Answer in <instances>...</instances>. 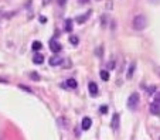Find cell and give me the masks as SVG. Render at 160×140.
I'll use <instances>...</instances> for the list:
<instances>
[{
    "label": "cell",
    "instance_id": "1",
    "mask_svg": "<svg viewBox=\"0 0 160 140\" xmlns=\"http://www.w3.org/2000/svg\"><path fill=\"white\" fill-rule=\"evenodd\" d=\"M132 26H133V28H135V30H138V31L145 30V28H146V26H147V19H146V16H143V14H138V16L133 19Z\"/></svg>",
    "mask_w": 160,
    "mask_h": 140
},
{
    "label": "cell",
    "instance_id": "2",
    "mask_svg": "<svg viewBox=\"0 0 160 140\" xmlns=\"http://www.w3.org/2000/svg\"><path fill=\"white\" fill-rule=\"evenodd\" d=\"M139 100H140V96H139V94L138 92H133L130 96H129L128 99V108L129 109H136L138 108V105H139Z\"/></svg>",
    "mask_w": 160,
    "mask_h": 140
},
{
    "label": "cell",
    "instance_id": "3",
    "mask_svg": "<svg viewBox=\"0 0 160 140\" xmlns=\"http://www.w3.org/2000/svg\"><path fill=\"white\" fill-rule=\"evenodd\" d=\"M50 50H51L53 53H60V51L63 50V45L58 43L55 38H53V40H50Z\"/></svg>",
    "mask_w": 160,
    "mask_h": 140
},
{
    "label": "cell",
    "instance_id": "4",
    "mask_svg": "<svg viewBox=\"0 0 160 140\" xmlns=\"http://www.w3.org/2000/svg\"><path fill=\"white\" fill-rule=\"evenodd\" d=\"M63 64V57H60V55H54L50 58V65L51 67H57V65H61Z\"/></svg>",
    "mask_w": 160,
    "mask_h": 140
},
{
    "label": "cell",
    "instance_id": "5",
    "mask_svg": "<svg viewBox=\"0 0 160 140\" xmlns=\"http://www.w3.org/2000/svg\"><path fill=\"white\" fill-rule=\"evenodd\" d=\"M119 122H120L119 113H115V115L112 116V122H111V126H112V129L113 130H118V128H119Z\"/></svg>",
    "mask_w": 160,
    "mask_h": 140
},
{
    "label": "cell",
    "instance_id": "6",
    "mask_svg": "<svg viewBox=\"0 0 160 140\" xmlns=\"http://www.w3.org/2000/svg\"><path fill=\"white\" fill-rule=\"evenodd\" d=\"M150 112H152V115H154V116H160V105L159 103L153 102V103L150 105Z\"/></svg>",
    "mask_w": 160,
    "mask_h": 140
},
{
    "label": "cell",
    "instance_id": "7",
    "mask_svg": "<svg viewBox=\"0 0 160 140\" xmlns=\"http://www.w3.org/2000/svg\"><path fill=\"white\" fill-rule=\"evenodd\" d=\"M88 89H89V94H91V96H96V95H98V85H96L95 82H89V85H88Z\"/></svg>",
    "mask_w": 160,
    "mask_h": 140
},
{
    "label": "cell",
    "instance_id": "8",
    "mask_svg": "<svg viewBox=\"0 0 160 140\" xmlns=\"http://www.w3.org/2000/svg\"><path fill=\"white\" fill-rule=\"evenodd\" d=\"M89 16H91V10L88 11L86 14H82V16H78L77 19H75V21L78 23V24H82V23H85L88 19H89Z\"/></svg>",
    "mask_w": 160,
    "mask_h": 140
},
{
    "label": "cell",
    "instance_id": "9",
    "mask_svg": "<svg viewBox=\"0 0 160 140\" xmlns=\"http://www.w3.org/2000/svg\"><path fill=\"white\" fill-rule=\"evenodd\" d=\"M91 125H92V120L89 118H84L82 119V129L84 130H88L91 128Z\"/></svg>",
    "mask_w": 160,
    "mask_h": 140
},
{
    "label": "cell",
    "instance_id": "10",
    "mask_svg": "<svg viewBox=\"0 0 160 140\" xmlns=\"http://www.w3.org/2000/svg\"><path fill=\"white\" fill-rule=\"evenodd\" d=\"M33 62H34V64H43L44 57L41 54H35L34 57H33Z\"/></svg>",
    "mask_w": 160,
    "mask_h": 140
},
{
    "label": "cell",
    "instance_id": "11",
    "mask_svg": "<svg viewBox=\"0 0 160 140\" xmlns=\"http://www.w3.org/2000/svg\"><path fill=\"white\" fill-rule=\"evenodd\" d=\"M67 86L71 88V89H75L78 86V84H77V81H75L74 78H70V79H67Z\"/></svg>",
    "mask_w": 160,
    "mask_h": 140
},
{
    "label": "cell",
    "instance_id": "12",
    "mask_svg": "<svg viewBox=\"0 0 160 140\" xmlns=\"http://www.w3.org/2000/svg\"><path fill=\"white\" fill-rule=\"evenodd\" d=\"M133 71H135V62H132L130 67H129L128 72H126V78H130V76L133 75Z\"/></svg>",
    "mask_w": 160,
    "mask_h": 140
},
{
    "label": "cell",
    "instance_id": "13",
    "mask_svg": "<svg viewBox=\"0 0 160 140\" xmlns=\"http://www.w3.org/2000/svg\"><path fill=\"white\" fill-rule=\"evenodd\" d=\"M41 47H43V44L40 43V41H34V43H33V50H34V51L41 50Z\"/></svg>",
    "mask_w": 160,
    "mask_h": 140
},
{
    "label": "cell",
    "instance_id": "14",
    "mask_svg": "<svg viewBox=\"0 0 160 140\" xmlns=\"http://www.w3.org/2000/svg\"><path fill=\"white\" fill-rule=\"evenodd\" d=\"M70 43L77 45V44H78V37H77V35H71V37H70Z\"/></svg>",
    "mask_w": 160,
    "mask_h": 140
},
{
    "label": "cell",
    "instance_id": "15",
    "mask_svg": "<svg viewBox=\"0 0 160 140\" xmlns=\"http://www.w3.org/2000/svg\"><path fill=\"white\" fill-rule=\"evenodd\" d=\"M101 78H102L104 81H108V79H109V74H108L106 71H101Z\"/></svg>",
    "mask_w": 160,
    "mask_h": 140
},
{
    "label": "cell",
    "instance_id": "16",
    "mask_svg": "<svg viewBox=\"0 0 160 140\" xmlns=\"http://www.w3.org/2000/svg\"><path fill=\"white\" fill-rule=\"evenodd\" d=\"M30 76L33 78V81H38V79H40V75H38V74H35V72H31Z\"/></svg>",
    "mask_w": 160,
    "mask_h": 140
},
{
    "label": "cell",
    "instance_id": "17",
    "mask_svg": "<svg viewBox=\"0 0 160 140\" xmlns=\"http://www.w3.org/2000/svg\"><path fill=\"white\" fill-rule=\"evenodd\" d=\"M154 102H156V103H159V105H160V92H157V94L154 95Z\"/></svg>",
    "mask_w": 160,
    "mask_h": 140
},
{
    "label": "cell",
    "instance_id": "18",
    "mask_svg": "<svg viewBox=\"0 0 160 140\" xmlns=\"http://www.w3.org/2000/svg\"><path fill=\"white\" fill-rule=\"evenodd\" d=\"M67 31H71V20H67V26H65Z\"/></svg>",
    "mask_w": 160,
    "mask_h": 140
},
{
    "label": "cell",
    "instance_id": "19",
    "mask_svg": "<svg viewBox=\"0 0 160 140\" xmlns=\"http://www.w3.org/2000/svg\"><path fill=\"white\" fill-rule=\"evenodd\" d=\"M20 88H23L26 92H31V89H30V88H26V86H23V85H20Z\"/></svg>",
    "mask_w": 160,
    "mask_h": 140
},
{
    "label": "cell",
    "instance_id": "20",
    "mask_svg": "<svg viewBox=\"0 0 160 140\" xmlns=\"http://www.w3.org/2000/svg\"><path fill=\"white\" fill-rule=\"evenodd\" d=\"M106 110H108L106 106H102V108H101V112H102V113H106Z\"/></svg>",
    "mask_w": 160,
    "mask_h": 140
},
{
    "label": "cell",
    "instance_id": "21",
    "mask_svg": "<svg viewBox=\"0 0 160 140\" xmlns=\"http://www.w3.org/2000/svg\"><path fill=\"white\" fill-rule=\"evenodd\" d=\"M65 1H67V0H58V4H61V6H64V4H65Z\"/></svg>",
    "mask_w": 160,
    "mask_h": 140
},
{
    "label": "cell",
    "instance_id": "22",
    "mask_svg": "<svg viewBox=\"0 0 160 140\" xmlns=\"http://www.w3.org/2000/svg\"><path fill=\"white\" fill-rule=\"evenodd\" d=\"M88 1H89V0H79V3H81V4H85V3H88Z\"/></svg>",
    "mask_w": 160,
    "mask_h": 140
},
{
    "label": "cell",
    "instance_id": "23",
    "mask_svg": "<svg viewBox=\"0 0 160 140\" xmlns=\"http://www.w3.org/2000/svg\"><path fill=\"white\" fill-rule=\"evenodd\" d=\"M154 69H156V72H159L160 74V68H154Z\"/></svg>",
    "mask_w": 160,
    "mask_h": 140
},
{
    "label": "cell",
    "instance_id": "24",
    "mask_svg": "<svg viewBox=\"0 0 160 140\" xmlns=\"http://www.w3.org/2000/svg\"><path fill=\"white\" fill-rule=\"evenodd\" d=\"M48 3V0H44V4H47Z\"/></svg>",
    "mask_w": 160,
    "mask_h": 140
},
{
    "label": "cell",
    "instance_id": "25",
    "mask_svg": "<svg viewBox=\"0 0 160 140\" xmlns=\"http://www.w3.org/2000/svg\"><path fill=\"white\" fill-rule=\"evenodd\" d=\"M96 1H101V0H96Z\"/></svg>",
    "mask_w": 160,
    "mask_h": 140
},
{
    "label": "cell",
    "instance_id": "26",
    "mask_svg": "<svg viewBox=\"0 0 160 140\" xmlns=\"http://www.w3.org/2000/svg\"><path fill=\"white\" fill-rule=\"evenodd\" d=\"M159 140H160V139H159Z\"/></svg>",
    "mask_w": 160,
    "mask_h": 140
}]
</instances>
